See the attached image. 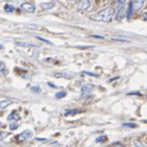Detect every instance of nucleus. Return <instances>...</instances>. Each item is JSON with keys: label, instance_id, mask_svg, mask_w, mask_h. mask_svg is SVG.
Masks as SVG:
<instances>
[{"label": "nucleus", "instance_id": "19", "mask_svg": "<svg viewBox=\"0 0 147 147\" xmlns=\"http://www.w3.org/2000/svg\"><path fill=\"white\" fill-rule=\"evenodd\" d=\"M37 40H40V41H42V42H44V43H47V44H51L52 45V42H50L49 40H45V38H43V37L41 36H36Z\"/></svg>", "mask_w": 147, "mask_h": 147}, {"label": "nucleus", "instance_id": "2", "mask_svg": "<svg viewBox=\"0 0 147 147\" xmlns=\"http://www.w3.org/2000/svg\"><path fill=\"white\" fill-rule=\"evenodd\" d=\"M125 3H126V0H115V10H117V19L118 20H122V18L126 15Z\"/></svg>", "mask_w": 147, "mask_h": 147}, {"label": "nucleus", "instance_id": "1", "mask_svg": "<svg viewBox=\"0 0 147 147\" xmlns=\"http://www.w3.org/2000/svg\"><path fill=\"white\" fill-rule=\"evenodd\" d=\"M115 15V10L112 7H108L105 9H102L101 11L93 14L90 16V18L92 20H96V22H103V23H109L111 22Z\"/></svg>", "mask_w": 147, "mask_h": 147}, {"label": "nucleus", "instance_id": "18", "mask_svg": "<svg viewBox=\"0 0 147 147\" xmlns=\"http://www.w3.org/2000/svg\"><path fill=\"white\" fill-rule=\"evenodd\" d=\"M55 77H65V78H70L71 77V75H69V74H55Z\"/></svg>", "mask_w": 147, "mask_h": 147}, {"label": "nucleus", "instance_id": "24", "mask_svg": "<svg viewBox=\"0 0 147 147\" xmlns=\"http://www.w3.org/2000/svg\"><path fill=\"white\" fill-rule=\"evenodd\" d=\"M31 90H32V92H34V93H41V88L37 87V86H33Z\"/></svg>", "mask_w": 147, "mask_h": 147}, {"label": "nucleus", "instance_id": "7", "mask_svg": "<svg viewBox=\"0 0 147 147\" xmlns=\"http://www.w3.org/2000/svg\"><path fill=\"white\" fill-rule=\"evenodd\" d=\"M145 2H146V0H132L130 3H131V6H132V10L136 11V10L142 9V8L144 7Z\"/></svg>", "mask_w": 147, "mask_h": 147}, {"label": "nucleus", "instance_id": "8", "mask_svg": "<svg viewBox=\"0 0 147 147\" xmlns=\"http://www.w3.org/2000/svg\"><path fill=\"white\" fill-rule=\"evenodd\" d=\"M19 118H20V115H19L16 111H13V112L7 117V119H8L9 121H11V120H13V121H18Z\"/></svg>", "mask_w": 147, "mask_h": 147}, {"label": "nucleus", "instance_id": "4", "mask_svg": "<svg viewBox=\"0 0 147 147\" xmlns=\"http://www.w3.org/2000/svg\"><path fill=\"white\" fill-rule=\"evenodd\" d=\"M93 90H94V85H92V84H85V85H83L82 86V90H80L82 97H87L88 95H91Z\"/></svg>", "mask_w": 147, "mask_h": 147}, {"label": "nucleus", "instance_id": "20", "mask_svg": "<svg viewBox=\"0 0 147 147\" xmlns=\"http://www.w3.org/2000/svg\"><path fill=\"white\" fill-rule=\"evenodd\" d=\"M112 40H113V41H122V42H128V40H126V38H123V37H119V36L112 37Z\"/></svg>", "mask_w": 147, "mask_h": 147}, {"label": "nucleus", "instance_id": "32", "mask_svg": "<svg viewBox=\"0 0 147 147\" xmlns=\"http://www.w3.org/2000/svg\"><path fill=\"white\" fill-rule=\"evenodd\" d=\"M1 49H2V45H1V43H0V50H1Z\"/></svg>", "mask_w": 147, "mask_h": 147}, {"label": "nucleus", "instance_id": "27", "mask_svg": "<svg viewBox=\"0 0 147 147\" xmlns=\"http://www.w3.org/2000/svg\"><path fill=\"white\" fill-rule=\"evenodd\" d=\"M79 49H91V48H93V47H78Z\"/></svg>", "mask_w": 147, "mask_h": 147}, {"label": "nucleus", "instance_id": "12", "mask_svg": "<svg viewBox=\"0 0 147 147\" xmlns=\"http://www.w3.org/2000/svg\"><path fill=\"white\" fill-rule=\"evenodd\" d=\"M0 73L5 74V75L8 73V70H7V67H6L5 62H3V61H1V60H0Z\"/></svg>", "mask_w": 147, "mask_h": 147}, {"label": "nucleus", "instance_id": "6", "mask_svg": "<svg viewBox=\"0 0 147 147\" xmlns=\"http://www.w3.org/2000/svg\"><path fill=\"white\" fill-rule=\"evenodd\" d=\"M20 9L23 11H26V13H33L35 10V6L32 2H24L20 5Z\"/></svg>", "mask_w": 147, "mask_h": 147}, {"label": "nucleus", "instance_id": "17", "mask_svg": "<svg viewBox=\"0 0 147 147\" xmlns=\"http://www.w3.org/2000/svg\"><path fill=\"white\" fill-rule=\"evenodd\" d=\"M107 139H108L107 136H100V137H97V138L95 139V142H96V143H102V142H104V140H107Z\"/></svg>", "mask_w": 147, "mask_h": 147}, {"label": "nucleus", "instance_id": "10", "mask_svg": "<svg viewBox=\"0 0 147 147\" xmlns=\"http://www.w3.org/2000/svg\"><path fill=\"white\" fill-rule=\"evenodd\" d=\"M13 103V101L11 100H3V101H1L0 102V109H6L8 105H10Z\"/></svg>", "mask_w": 147, "mask_h": 147}, {"label": "nucleus", "instance_id": "3", "mask_svg": "<svg viewBox=\"0 0 147 147\" xmlns=\"http://www.w3.org/2000/svg\"><path fill=\"white\" fill-rule=\"evenodd\" d=\"M91 7V0H77L76 1V8L78 10H87Z\"/></svg>", "mask_w": 147, "mask_h": 147}, {"label": "nucleus", "instance_id": "14", "mask_svg": "<svg viewBox=\"0 0 147 147\" xmlns=\"http://www.w3.org/2000/svg\"><path fill=\"white\" fill-rule=\"evenodd\" d=\"M66 95H67V93L65 91H61V92H58L55 94V98H63Z\"/></svg>", "mask_w": 147, "mask_h": 147}, {"label": "nucleus", "instance_id": "30", "mask_svg": "<svg viewBox=\"0 0 147 147\" xmlns=\"http://www.w3.org/2000/svg\"><path fill=\"white\" fill-rule=\"evenodd\" d=\"M92 37H95V38H103V36H100V35H92Z\"/></svg>", "mask_w": 147, "mask_h": 147}, {"label": "nucleus", "instance_id": "29", "mask_svg": "<svg viewBox=\"0 0 147 147\" xmlns=\"http://www.w3.org/2000/svg\"><path fill=\"white\" fill-rule=\"evenodd\" d=\"M48 85H49V86H51L52 88H55V84H52V83H48Z\"/></svg>", "mask_w": 147, "mask_h": 147}, {"label": "nucleus", "instance_id": "15", "mask_svg": "<svg viewBox=\"0 0 147 147\" xmlns=\"http://www.w3.org/2000/svg\"><path fill=\"white\" fill-rule=\"evenodd\" d=\"M8 135H9V132H8V131H1V130H0V142H1V140H3Z\"/></svg>", "mask_w": 147, "mask_h": 147}, {"label": "nucleus", "instance_id": "23", "mask_svg": "<svg viewBox=\"0 0 147 147\" xmlns=\"http://www.w3.org/2000/svg\"><path fill=\"white\" fill-rule=\"evenodd\" d=\"M26 27L27 28H31V30H38L40 28V26H37V25H26Z\"/></svg>", "mask_w": 147, "mask_h": 147}, {"label": "nucleus", "instance_id": "33", "mask_svg": "<svg viewBox=\"0 0 147 147\" xmlns=\"http://www.w3.org/2000/svg\"><path fill=\"white\" fill-rule=\"evenodd\" d=\"M67 1H71V0H67Z\"/></svg>", "mask_w": 147, "mask_h": 147}, {"label": "nucleus", "instance_id": "13", "mask_svg": "<svg viewBox=\"0 0 147 147\" xmlns=\"http://www.w3.org/2000/svg\"><path fill=\"white\" fill-rule=\"evenodd\" d=\"M5 10H6L7 13H13V11L15 10V7H14L13 5H6V6H5Z\"/></svg>", "mask_w": 147, "mask_h": 147}, {"label": "nucleus", "instance_id": "25", "mask_svg": "<svg viewBox=\"0 0 147 147\" xmlns=\"http://www.w3.org/2000/svg\"><path fill=\"white\" fill-rule=\"evenodd\" d=\"M83 74H85V75H90V76H95V77H97V76H98V75H96V74L88 73V71H83Z\"/></svg>", "mask_w": 147, "mask_h": 147}, {"label": "nucleus", "instance_id": "16", "mask_svg": "<svg viewBox=\"0 0 147 147\" xmlns=\"http://www.w3.org/2000/svg\"><path fill=\"white\" fill-rule=\"evenodd\" d=\"M123 127H128V128H137V125L136 123H131V122H126V123H122Z\"/></svg>", "mask_w": 147, "mask_h": 147}, {"label": "nucleus", "instance_id": "28", "mask_svg": "<svg viewBox=\"0 0 147 147\" xmlns=\"http://www.w3.org/2000/svg\"><path fill=\"white\" fill-rule=\"evenodd\" d=\"M36 140H38V142H44V140H47L45 138H35Z\"/></svg>", "mask_w": 147, "mask_h": 147}, {"label": "nucleus", "instance_id": "26", "mask_svg": "<svg viewBox=\"0 0 147 147\" xmlns=\"http://www.w3.org/2000/svg\"><path fill=\"white\" fill-rule=\"evenodd\" d=\"M134 146H144V144H142V143H134Z\"/></svg>", "mask_w": 147, "mask_h": 147}, {"label": "nucleus", "instance_id": "22", "mask_svg": "<svg viewBox=\"0 0 147 147\" xmlns=\"http://www.w3.org/2000/svg\"><path fill=\"white\" fill-rule=\"evenodd\" d=\"M9 128L11 129V130H15V129L18 128V123H17L16 121H14V122H13V123H11V125L9 126Z\"/></svg>", "mask_w": 147, "mask_h": 147}, {"label": "nucleus", "instance_id": "31", "mask_svg": "<svg viewBox=\"0 0 147 147\" xmlns=\"http://www.w3.org/2000/svg\"><path fill=\"white\" fill-rule=\"evenodd\" d=\"M2 127H3V123H2L1 121H0V128H2Z\"/></svg>", "mask_w": 147, "mask_h": 147}, {"label": "nucleus", "instance_id": "9", "mask_svg": "<svg viewBox=\"0 0 147 147\" xmlns=\"http://www.w3.org/2000/svg\"><path fill=\"white\" fill-rule=\"evenodd\" d=\"M40 6H41V8H42L43 10H48V9H52V8L55 7V3H53V2H43V3H41Z\"/></svg>", "mask_w": 147, "mask_h": 147}, {"label": "nucleus", "instance_id": "21", "mask_svg": "<svg viewBox=\"0 0 147 147\" xmlns=\"http://www.w3.org/2000/svg\"><path fill=\"white\" fill-rule=\"evenodd\" d=\"M79 112V110H68L66 111V115H69V114H76V113H78Z\"/></svg>", "mask_w": 147, "mask_h": 147}, {"label": "nucleus", "instance_id": "5", "mask_svg": "<svg viewBox=\"0 0 147 147\" xmlns=\"http://www.w3.org/2000/svg\"><path fill=\"white\" fill-rule=\"evenodd\" d=\"M32 136H33V131H31V130H24L23 132H20L18 136H17V139H18L19 142H25V140L30 139Z\"/></svg>", "mask_w": 147, "mask_h": 147}, {"label": "nucleus", "instance_id": "11", "mask_svg": "<svg viewBox=\"0 0 147 147\" xmlns=\"http://www.w3.org/2000/svg\"><path fill=\"white\" fill-rule=\"evenodd\" d=\"M18 47H24V48H37L35 44H32V43H25V42H17L16 43Z\"/></svg>", "mask_w": 147, "mask_h": 147}]
</instances>
